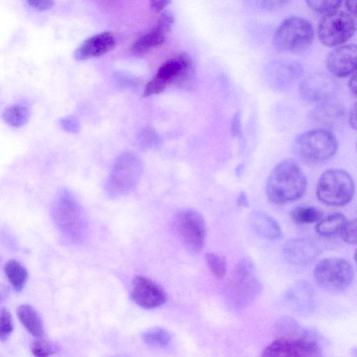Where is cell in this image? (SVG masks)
I'll return each mask as SVG.
<instances>
[{
    "mask_svg": "<svg viewBox=\"0 0 357 357\" xmlns=\"http://www.w3.org/2000/svg\"><path fill=\"white\" fill-rule=\"evenodd\" d=\"M307 188V178L298 164L285 159L271 170L266 183V193L271 202L285 204L301 198Z\"/></svg>",
    "mask_w": 357,
    "mask_h": 357,
    "instance_id": "1",
    "label": "cell"
},
{
    "mask_svg": "<svg viewBox=\"0 0 357 357\" xmlns=\"http://www.w3.org/2000/svg\"><path fill=\"white\" fill-rule=\"evenodd\" d=\"M261 284L253 261L249 258L240 260L234 267L225 287V297L234 308L243 309L259 296Z\"/></svg>",
    "mask_w": 357,
    "mask_h": 357,
    "instance_id": "2",
    "label": "cell"
},
{
    "mask_svg": "<svg viewBox=\"0 0 357 357\" xmlns=\"http://www.w3.org/2000/svg\"><path fill=\"white\" fill-rule=\"evenodd\" d=\"M338 141L331 131L324 128L307 130L294 141L296 156L309 165H319L330 160L337 152Z\"/></svg>",
    "mask_w": 357,
    "mask_h": 357,
    "instance_id": "3",
    "label": "cell"
},
{
    "mask_svg": "<svg viewBox=\"0 0 357 357\" xmlns=\"http://www.w3.org/2000/svg\"><path fill=\"white\" fill-rule=\"evenodd\" d=\"M57 226L74 241L82 240L86 231V219L83 208L74 195L66 188L56 194L52 207Z\"/></svg>",
    "mask_w": 357,
    "mask_h": 357,
    "instance_id": "4",
    "label": "cell"
},
{
    "mask_svg": "<svg viewBox=\"0 0 357 357\" xmlns=\"http://www.w3.org/2000/svg\"><path fill=\"white\" fill-rule=\"evenodd\" d=\"M143 172L139 157L132 152H123L115 159L105 183V190L113 197L125 195L139 183Z\"/></svg>",
    "mask_w": 357,
    "mask_h": 357,
    "instance_id": "5",
    "label": "cell"
},
{
    "mask_svg": "<svg viewBox=\"0 0 357 357\" xmlns=\"http://www.w3.org/2000/svg\"><path fill=\"white\" fill-rule=\"evenodd\" d=\"M314 39L311 23L305 18L291 16L284 20L275 31L273 44L275 49L289 53H301L309 48Z\"/></svg>",
    "mask_w": 357,
    "mask_h": 357,
    "instance_id": "6",
    "label": "cell"
},
{
    "mask_svg": "<svg viewBox=\"0 0 357 357\" xmlns=\"http://www.w3.org/2000/svg\"><path fill=\"white\" fill-rule=\"evenodd\" d=\"M355 192L351 175L344 169L333 168L319 177L316 189L318 199L331 206H342L349 203Z\"/></svg>",
    "mask_w": 357,
    "mask_h": 357,
    "instance_id": "7",
    "label": "cell"
},
{
    "mask_svg": "<svg viewBox=\"0 0 357 357\" xmlns=\"http://www.w3.org/2000/svg\"><path fill=\"white\" fill-rule=\"evenodd\" d=\"M174 226L184 247L192 253H197L204 247L206 235L203 215L193 208L178 212L174 218Z\"/></svg>",
    "mask_w": 357,
    "mask_h": 357,
    "instance_id": "8",
    "label": "cell"
},
{
    "mask_svg": "<svg viewBox=\"0 0 357 357\" xmlns=\"http://www.w3.org/2000/svg\"><path fill=\"white\" fill-rule=\"evenodd\" d=\"M351 264L340 257L321 259L314 270V278L321 288L328 291H340L347 288L354 278Z\"/></svg>",
    "mask_w": 357,
    "mask_h": 357,
    "instance_id": "9",
    "label": "cell"
},
{
    "mask_svg": "<svg viewBox=\"0 0 357 357\" xmlns=\"http://www.w3.org/2000/svg\"><path fill=\"white\" fill-rule=\"evenodd\" d=\"M356 26L350 13L335 10L325 14L320 20L318 26L319 38L326 46H339L354 35Z\"/></svg>",
    "mask_w": 357,
    "mask_h": 357,
    "instance_id": "10",
    "label": "cell"
},
{
    "mask_svg": "<svg viewBox=\"0 0 357 357\" xmlns=\"http://www.w3.org/2000/svg\"><path fill=\"white\" fill-rule=\"evenodd\" d=\"M321 349L314 340L294 335L280 336L262 351V356H318Z\"/></svg>",
    "mask_w": 357,
    "mask_h": 357,
    "instance_id": "11",
    "label": "cell"
},
{
    "mask_svg": "<svg viewBox=\"0 0 357 357\" xmlns=\"http://www.w3.org/2000/svg\"><path fill=\"white\" fill-rule=\"evenodd\" d=\"M175 22L173 13L163 10L155 26L139 36L132 45V52L137 56H143L160 46L165 42Z\"/></svg>",
    "mask_w": 357,
    "mask_h": 357,
    "instance_id": "12",
    "label": "cell"
},
{
    "mask_svg": "<svg viewBox=\"0 0 357 357\" xmlns=\"http://www.w3.org/2000/svg\"><path fill=\"white\" fill-rule=\"evenodd\" d=\"M131 298L141 307L153 309L163 305L167 296L163 289L151 279L137 275L132 281Z\"/></svg>",
    "mask_w": 357,
    "mask_h": 357,
    "instance_id": "13",
    "label": "cell"
},
{
    "mask_svg": "<svg viewBox=\"0 0 357 357\" xmlns=\"http://www.w3.org/2000/svg\"><path fill=\"white\" fill-rule=\"evenodd\" d=\"M337 86L331 77L325 74H315L302 82L300 91L306 100L322 103L333 98L337 92Z\"/></svg>",
    "mask_w": 357,
    "mask_h": 357,
    "instance_id": "14",
    "label": "cell"
},
{
    "mask_svg": "<svg viewBox=\"0 0 357 357\" xmlns=\"http://www.w3.org/2000/svg\"><path fill=\"white\" fill-rule=\"evenodd\" d=\"M326 66L328 72L337 77H345L357 70V45H344L328 54Z\"/></svg>",
    "mask_w": 357,
    "mask_h": 357,
    "instance_id": "15",
    "label": "cell"
},
{
    "mask_svg": "<svg viewBox=\"0 0 357 357\" xmlns=\"http://www.w3.org/2000/svg\"><path fill=\"white\" fill-rule=\"evenodd\" d=\"M116 45V38L112 33L104 31L85 40L75 51L77 61H84L98 57L111 51Z\"/></svg>",
    "mask_w": 357,
    "mask_h": 357,
    "instance_id": "16",
    "label": "cell"
},
{
    "mask_svg": "<svg viewBox=\"0 0 357 357\" xmlns=\"http://www.w3.org/2000/svg\"><path fill=\"white\" fill-rule=\"evenodd\" d=\"M283 254L289 263L296 266H305L316 257L317 249L310 240L296 238L286 243Z\"/></svg>",
    "mask_w": 357,
    "mask_h": 357,
    "instance_id": "17",
    "label": "cell"
},
{
    "mask_svg": "<svg viewBox=\"0 0 357 357\" xmlns=\"http://www.w3.org/2000/svg\"><path fill=\"white\" fill-rule=\"evenodd\" d=\"M249 220L254 230L264 238L275 240L282 236L281 228L278 222L264 211H252Z\"/></svg>",
    "mask_w": 357,
    "mask_h": 357,
    "instance_id": "18",
    "label": "cell"
},
{
    "mask_svg": "<svg viewBox=\"0 0 357 357\" xmlns=\"http://www.w3.org/2000/svg\"><path fill=\"white\" fill-rule=\"evenodd\" d=\"M20 323L35 337H42L44 335L43 324L37 311L27 304L21 305L17 311Z\"/></svg>",
    "mask_w": 357,
    "mask_h": 357,
    "instance_id": "19",
    "label": "cell"
},
{
    "mask_svg": "<svg viewBox=\"0 0 357 357\" xmlns=\"http://www.w3.org/2000/svg\"><path fill=\"white\" fill-rule=\"evenodd\" d=\"M30 109L24 104H13L5 108L2 119L6 124L13 128H20L29 121Z\"/></svg>",
    "mask_w": 357,
    "mask_h": 357,
    "instance_id": "20",
    "label": "cell"
},
{
    "mask_svg": "<svg viewBox=\"0 0 357 357\" xmlns=\"http://www.w3.org/2000/svg\"><path fill=\"white\" fill-rule=\"evenodd\" d=\"M347 222L341 213H334L321 219L316 225L317 232L323 236H331L342 231Z\"/></svg>",
    "mask_w": 357,
    "mask_h": 357,
    "instance_id": "21",
    "label": "cell"
},
{
    "mask_svg": "<svg viewBox=\"0 0 357 357\" xmlns=\"http://www.w3.org/2000/svg\"><path fill=\"white\" fill-rule=\"evenodd\" d=\"M316 121L326 125L335 123L343 115L340 105L327 101L319 105L313 112Z\"/></svg>",
    "mask_w": 357,
    "mask_h": 357,
    "instance_id": "22",
    "label": "cell"
},
{
    "mask_svg": "<svg viewBox=\"0 0 357 357\" xmlns=\"http://www.w3.org/2000/svg\"><path fill=\"white\" fill-rule=\"evenodd\" d=\"M6 275L16 291L23 289L28 273L25 267L15 259L8 260L4 266Z\"/></svg>",
    "mask_w": 357,
    "mask_h": 357,
    "instance_id": "23",
    "label": "cell"
},
{
    "mask_svg": "<svg viewBox=\"0 0 357 357\" xmlns=\"http://www.w3.org/2000/svg\"><path fill=\"white\" fill-rule=\"evenodd\" d=\"M323 213L314 206H297L291 211V218L298 224H311L319 221Z\"/></svg>",
    "mask_w": 357,
    "mask_h": 357,
    "instance_id": "24",
    "label": "cell"
},
{
    "mask_svg": "<svg viewBox=\"0 0 357 357\" xmlns=\"http://www.w3.org/2000/svg\"><path fill=\"white\" fill-rule=\"evenodd\" d=\"M142 339L149 346L163 348L169 344L171 335L164 328L153 327L144 332Z\"/></svg>",
    "mask_w": 357,
    "mask_h": 357,
    "instance_id": "25",
    "label": "cell"
},
{
    "mask_svg": "<svg viewBox=\"0 0 357 357\" xmlns=\"http://www.w3.org/2000/svg\"><path fill=\"white\" fill-rule=\"evenodd\" d=\"M136 143L140 149L146 151L158 147L161 143V139L153 128L146 126L138 131L136 135Z\"/></svg>",
    "mask_w": 357,
    "mask_h": 357,
    "instance_id": "26",
    "label": "cell"
},
{
    "mask_svg": "<svg viewBox=\"0 0 357 357\" xmlns=\"http://www.w3.org/2000/svg\"><path fill=\"white\" fill-rule=\"evenodd\" d=\"M206 264L212 274L218 279L222 278L227 271L225 258L217 254L207 252L205 255Z\"/></svg>",
    "mask_w": 357,
    "mask_h": 357,
    "instance_id": "27",
    "label": "cell"
},
{
    "mask_svg": "<svg viewBox=\"0 0 357 357\" xmlns=\"http://www.w3.org/2000/svg\"><path fill=\"white\" fill-rule=\"evenodd\" d=\"M31 351L35 356L45 357L49 356L57 351V347L53 343L42 337H36L31 344Z\"/></svg>",
    "mask_w": 357,
    "mask_h": 357,
    "instance_id": "28",
    "label": "cell"
},
{
    "mask_svg": "<svg viewBox=\"0 0 357 357\" xmlns=\"http://www.w3.org/2000/svg\"><path fill=\"white\" fill-rule=\"evenodd\" d=\"M342 0H305L308 7L319 13H328L337 10Z\"/></svg>",
    "mask_w": 357,
    "mask_h": 357,
    "instance_id": "29",
    "label": "cell"
},
{
    "mask_svg": "<svg viewBox=\"0 0 357 357\" xmlns=\"http://www.w3.org/2000/svg\"><path fill=\"white\" fill-rule=\"evenodd\" d=\"M250 8L257 10H272L286 5L290 0H244Z\"/></svg>",
    "mask_w": 357,
    "mask_h": 357,
    "instance_id": "30",
    "label": "cell"
},
{
    "mask_svg": "<svg viewBox=\"0 0 357 357\" xmlns=\"http://www.w3.org/2000/svg\"><path fill=\"white\" fill-rule=\"evenodd\" d=\"M13 329L12 316L6 308H2L0 314V339L2 342L8 339Z\"/></svg>",
    "mask_w": 357,
    "mask_h": 357,
    "instance_id": "31",
    "label": "cell"
},
{
    "mask_svg": "<svg viewBox=\"0 0 357 357\" xmlns=\"http://www.w3.org/2000/svg\"><path fill=\"white\" fill-rule=\"evenodd\" d=\"M340 235L344 242L357 243V218L348 221L340 231Z\"/></svg>",
    "mask_w": 357,
    "mask_h": 357,
    "instance_id": "32",
    "label": "cell"
},
{
    "mask_svg": "<svg viewBox=\"0 0 357 357\" xmlns=\"http://www.w3.org/2000/svg\"><path fill=\"white\" fill-rule=\"evenodd\" d=\"M167 86V83L154 76L146 84L142 93V96L148 97L152 95L160 93L166 89Z\"/></svg>",
    "mask_w": 357,
    "mask_h": 357,
    "instance_id": "33",
    "label": "cell"
},
{
    "mask_svg": "<svg viewBox=\"0 0 357 357\" xmlns=\"http://www.w3.org/2000/svg\"><path fill=\"white\" fill-rule=\"evenodd\" d=\"M59 125L65 132L75 134L80 129V124L77 119L73 115H68L61 118L59 120Z\"/></svg>",
    "mask_w": 357,
    "mask_h": 357,
    "instance_id": "34",
    "label": "cell"
},
{
    "mask_svg": "<svg viewBox=\"0 0 357 357\" xmlns=\"http://www.w3.org/2000/svg\"><path fill=\"white\" fill-rule=\"evenodd\" d=\"M26 1L30 6L41 11L49 10L54 5V0H26Z\"/></svg>",
    "mask_w": 357,
    "mask_h": 357,
    "instance_id": "35",
    "label": "cell"
},
{
    "mask_svg": "<svg viewBox=\"0 0 357 357\" xmlns=\"http://www.w3.org/2000/svg\"><path fill=\"white\" fill-rule=\"evenodd\" d=\"M242 132L241 116L240 112H236L232 118L231 123V134L234 137L241 136Z\"/></svg>",
    "mask_w": 357,
    "mask_h": 357,
    "instance_id": "36",
    "label": "cell"
},
{
    "mask_svg": "<svg viewBox=\"0 0 357 357\" xmlns=\"http://www.w3.org/2000/svg\"><path fill=\"white\" fill-rule=\"evenodd\" d=\"M151 10L155 13H161L169 4L171 0H149Z\"/></svg>",
    "mask_w": 357,
    "mask_h": 357,
    "instance_id": "37",
    "label": "cell"
},
{
    "mask_svg": "<svg viewBox=\"0 0 357 357\" xmlns=\"http://www.w3.org/2000/svg\"><path fill=\"white\" fill-rule=\"evenodd\" d=\"M349 123L351 127L357 131V101L353 105L350 110Z\"/></svg>",
    "mask_w": 357,
    "mask_h": 357,
    "instance_id": "38",
    "label": "cell"
},
{
    "mask_svg": "<svg viewBox=\"0 0 357 357\" xmlns=\"http://www.w3.org/2000/svg\"><path fill=\"white\" fill-rule=\"evenodd\" d=\"M118 81L121 86H132L137 85V81L132 77L127 76L119 75L118 76Z\"/></svg>",
    "mask_w": 357,
    "mask_h": 357,
    "instance_id": "39",
    "label": "cell"
},
{
    "mask_svg": "<svg viewBox=\"0 0 357 357\" xmlns=\"http://www.w3.org/2000/svg\"><path fill=\"white\" fill-rule=\"evenodd\" d=\"M348 86L350 91L357 96V70L352 74L349 81Z\"/></svg>",
    "mask_w": 357,
    "mask_h": 357,
    "instance_id": "40",
    "label": "cell"
},
{
    "mask_svg": "<svg viewBox=\"0 0 357 357\" xmlns=\"http://www.w3.org/2000/svg\"><path fill=\"white\" fill-rule=\"evenodd\" d=\"M345 5L351 14L357 16V0H345Z\"/></svg>",
    "mask_w": 357,
    "mask_h": 357,
    "instance_id": "41",
    "label": "cell"
},
{
    "mask_svg": "<svg viewBox=\"0 0 357 357\" xmlns=\"http://www.w3.org/2000/svg\"><path fill=\"white\" fill-rule=\"evenodd\" d=\"M236 203L238 206L241 207H247L248 206V199L245 192H241L237 198Z\"/></svg>",
    "mask_w": 357,
    "mask_h": 357,
    "instance_id": "42",
    "label": "cell"
},
{
    "mask_svg": "<svg viewBox=\"0 0 357 357\" xmlns=\"http://www.w3.org/2000/svg\"><path fill=\"white\" fill-rule=\"evenodd\" d=\"M100 4L105 6H115L119 0H96Z\"/></svg>",
    "mask_w": 357,
    "mask_h": 357,
    "instance_id": "43",
    "label": "cell"
},
{
    "mask_svg": "<svg viewBox=\"0 0 357 357\" xmlns=\"http://www.w3.org/2000/svg\"><path fill=\"white\" fill-rule=\"evenodd\" d=\"M354 260H355L356 263L357 264V249L354 253Z\"/></svg>",
    "mask_w": 357,
    "mask_h": 357,
    "instance_id": "44",
    "label": "cell"
},
{
    "mask_svg": "<svg viewBox=\"0 0 357 357\" xmlns=\"http://www.w3.org/2000/svg\"><path fill=\"white\" fill-rule=\"evenodd\" d=\"M356 150H357V143H356Z\"/></svg>",
    "mask_w": 357,
    "mask_h": 357,
    "instance_id": "45",
    "label": "cell"
}]
</instances>
